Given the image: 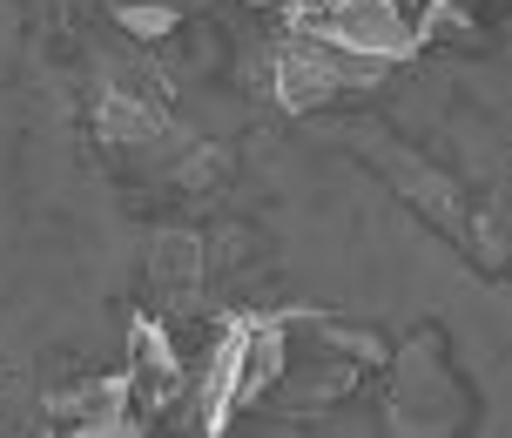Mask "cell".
<instances>
[{
	"label": "cell",
	"mask_w": 512,
	"mask_h": 438,
	"mask_svg": "<svg viewBox=\"0 0 512 438\" xmlns=\"http://www.w3.org/2000/svg\"><path fill=\"white\" fill-rule=\"evenodd\" d=\"M277 364H283V317H230L216 351H209L203 391H196V425L230 432V418L277 385Z\"/></svg>",
	"instance_id": "obj_1"
},
{
	"label": "cell",
	"mask_w": 512,
	"mask_h": 438,
	"mask_svg": "<svg viewBox=\"0 0 512 438\" xmlns=\"http://www.w3.org/2000/svg\"><path fill=\"white\" fill-rule=\"evenodd\" d=\"M391 75V61L378 54H358V48H337L324 34H304V27H290L270 54V95H277L290 115H310V108H331L344 95H364V88H378Z\"/></svg>",
	"instance_id": "obj_2"
},
{
	"label": "cell",
	"mask_w": 512,
	"mask_h": 438,
	"mask_svg": "<svg viewBox=\"0 0 512 438\" xmlns=\"http://www.w3.org/2000/svg\"><path fill=\"white\" fill-rule=\"evenodd\" d=\"M290 27L304 34H324L337 48L378 54V61H411L425 48V27L411 21L405 0H290Z\"/></svg>",
	"instance_id": "obj_3"
},
{
	"label": "cell",
	"mask_w": 512,
	"mask_h": 438,
	"mask_svg": "<svg viewBox=\"0 0 512 438\" xmlns=\"http://www.w3.org/2000/svg\"><path fill=\"white\" fill-rule=\"evenodd\" d=\"M459 418H465V391L445 371L438 337L405 344L391 364V425L398 432H459Z\"/></svg>",
	"instance_id": "obj_4"
},
{
	"label": "cell",
	"mask_w": 512,
	"mask_h": 438,
	"mask_svg": "<svg viewBox=\"0 0 512 438\" xmlns=\"http://www.w3.org/2000/svg\"><path fill=\"white\" fill-rule=\"evenodd\" d=\"M61 432H95V438H122V432H142L135 425V405H128V378L108 371V378H81L75 391H61L48 405Z\"/></svg>",
	"instance_id": "obj_5"
},
{
	"label": "cell",
	"mask_w": 512,
	"mask_h": 438,
	"mask_svg": "<svg viewBox=\"0 0 512 438\" xmlns=\"http://www.w3.org/2000/svg\"><path fill=\"white\" fill-rule=\"evenodd\" d=\"M122 378H128V405L149 412V418L182 391V364H176V351H169L162 324H149V317L128 324V371H122Z\"/></svg>",
	"instance_id": "obj_6"
},
{
	"label": "cell",
	"mask_w": 512,
	"mask_h": 438,
	"mask_svg": "<svg viewBox=\"0 0 512 438\" xmlns=\"http://www.w3.org/2000/svg\"><path fill=\"white\" fill-rule=\"evenodd\" d=\"M95 135L102 142H149V135H162V95H155L149 81L115 75L95 95Z\"/></svg>",
	"instance_id": "obj_7"
},
{
	"label": "cell",
	"mask_w": 512,
	"mask_h": 438,
	"mask_svg": "<svg viewBox=\"0 0 512 438\" xmlns=\"http://www.w3.org/2000/svg\"><path fill=\"white\" fill-rule=\"evenodd\" d=\"M149 284L162 290V297H196L203 290V243L196 236H155L149 250Z\"/></svg>",
	"instance_id": "obj_8"
},
{
	"label": "cell",
	"mask_w": 512,
	"mask_h": 438,
	"mask_svg": "<svg viewBox=\"0 0 512 438\" xmlns=\"http://www.w3.org/2000/svg\"><path fill=\"white\" fill-rule=\"evenodd\" d=\"M122 27L128 34H169V27H176V14H169V7H122Z\"/></svg>",
	"instance_id": "obj_9"
}]
</instances>
